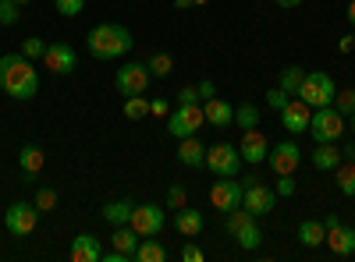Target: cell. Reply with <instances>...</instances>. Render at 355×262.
<instances>
[{
    "label": "cell",
    "instance_id": "6da1fadb",
    "mask_svg": "<svg viewBox=\"0 0 355 262\" xmlns=\"http://www.w3.org/2000/svg\"><path fill=\"white\" fill-rule=\"evenodd\" d=\"M0 93H8L11 100H33L40 93L36 61H28L21 50L0 57Z\"/></svg>",
    "mask_w": 355,
    "mask_h": 262
},
{
    "label": "cell",
    "instance_id": "7a4b0ae2",
    "mask_svg": "<svg viewBox=\"0 0 355 262\" xmlns=\"http://www.w3.org/2000/svg\"><path fill=\"white\" fill-rule=\"evenodd\" d=\"M85 46L93 57H100V61H121V57L135 46L132 32L125 25H117V21H103L96 28H89V36H85Z\"/></svg>",
    "mask_w": 355,
    "mask_h": 262
},
{
    "label": "cell",
    "instance_id": "3957f363",
    "mask_svg": "<svg viewBox=\"0 0 355 262\" xmlns=\"http://www.w3.org/2000/svg\"><path fill=\"white\" fill-rule=\"evenodd\" d=\"M334 93H338V85H334V78H331L327 71H306L302 89H299V100H302L306 106L320 110V106H331V103H334Z\"/></svg>",
    "mask_w": 355,
    "mask_h": 262
},
{
    "label": "cell",
    "instance_id": "277c9868",
    "mask_svg": "<svg viewBox=\"0 0 355 262\" xmlns=\"http://www.w3.org/2000/svg\"><path fill=\"white\" fill-rule=\"evenodd\" d=\"M206 170L217 174V178H239V170H242L239 145H231V142L210 145V149H206Z\"/></svg>",
    "mask_w": 355,
    "mask_h": 262
},
{
    "label": "cell",
    "instance_id": "5b68a950",
    "mask_svg": "<svg viewBox=\"0 0 355 262\" xmlns=\"http://www.w3.org/2000/svg\"><path fill=\"white\" fill-rule=\"evenodd\" d=\"M202 124H206V113L199 103H178V110L167 113V135H174V138H189Z\"/></svg>",
    "mask_w": 355,
    "mask_h": 262
},
{
    "label": "cell",
    "instance_id": "8992f818",
    "mask_svg": "<svg viewBox=\"0 0 355 262\" xmlns=\"http://www.w3.org/2000/svg\"><path fill=\"white\" fill-rule=\"evenodd\" d=\"M242 188H245L242 206H245L252 216H266V213H274V206H277V191H274V188H266V185L256 178V174L242 178Z\"/></svg>",
    "mask_w": 355,
    "mask_h": 262
},
{
    "label": "cell",
    "instance_id": "52a82bcc",
    "mask_svg": "<svg viewBox=\"0 0 355 262\" xmlns=\"http://www.w3.org/2000/svg\"><path fill=\"white\" fill-rule=\"evenodd\" d=\"M309 135H313V142H338L345 135V118L334 106H320L309 118Z\"/></svg>",
    "mask_w": 355,
    "mask_h": 262
},
{
    "label": "cell",
    "instance_id": "ba28073f",
    "mask_svg": "<svg viewBox=\"0 0 355 262\" xmlns=\"http://www.w3.org/2000/svg\"><path fill=\"white\" fill-rule=\"evenodd\" d=\"M40 223V209L33 206V202H11L8 213H4V227L11 230L15 238H28Z\"/></svg>",
    "mask_w": 355,
    "mask_h": 262
},
{
    "label": "cell",
    "instance_id": "9c48e42d",
    "mask_svg": "<svg viewBox=\"0 0 355 262\" xmlns=\"http://www.w3.org/2000/svg\"><path fill=\"white\" fill-rule=\"evenodd\" d=\"M164 206H153V202H142V206H135L132 209V220H128V227L135 230L139 238H157L160 230H164Z\"/></svg>",
    "mask_w": 355,
    "mask_h": 262
},
{
    "label": "cell",
    "instance_id": "30bf717a",
    "mask_svg": "<svg viewBox=\"0 0 355 262\" xmlns=\"http://www.w3.org/2000/svg\"><path fill=\"white\" fill-rule=\"evenodd\" d=\"M150 68L146 64H125V68H117V75H114V85H117V93L121 96H142L146 89H150Z\"/></svg>",
    "mask_w": 355,
    "mask_h": 262
},
{
    "label": "cell",
    "instance_id": "8fae6325",
    "mask_svg": "<svg viewBox=\"0 0 355 262\" xmlns=\"http://www.w3.org/2000/svg\"><path fill=\"white\" fill-rule=\"evenodd\" d=\"M242 198H245V188L239 178H220L214 188H210V202H214V209H220L224 216L231 209H239L242 206Z\"/></svg>",
    "mask_w": 355,
    "mask_h": 262
},
{
    "label": "cell",
    "instance_id": "7c38bea8",
    "mask_svg": "<svg viewBox=\"0 0 355 262\" xmlns=\"http://www.w3.org/2000/svg\"><path fill=\"white\" fill-rule=\"evenodd\" d=\"M266 163L274 167L277 178H281V174H295V170H299V163H302V149H299L291 138H288V142H277V145H270V156H266Z\"/></svg>",
    "mask_w": 355,
    "mask_h": 262
},
{
    "label": "cell",
    "instance_id": "4fadbf2b",
    "mask_svg": "<svg viewBox=\"0 0 355 262\" xmlns=\"http://www.w3.org/2000/svg\"><path fill=\"white\" fill-rule=\"evenodd\" d=\"M277 113H281V128H284V131H291V135H302V131H309L313 106H306L302 100H288Z\"/></svg>",
    "mask_w": 355,
    "mask_h": 262
},
{
    "label": "cell",
    "instance_id": "5bb4252c",
    "mask_svg": "<svg viewBox=\"0 0 355 262\" xmlns=\"http://www.w3.org/2000/svg\"><path fill=\"white\" fill-rule=\"evenodd\" d=\"M78 64V57L68 43H46V53H43V68H50L53 75H71Z\"/></svg>",
    "mask_w": 355,
    "mask_h": 262
},
{
    "label": "cell",
    "instance_id": "9a60e30c",
    "mask_svg": "<svg viewBox=\"0 0 355 262\" xmlns=\"http://www.w3.org/2000/svg\"><path fill=\"white\" fill-rule=\"evenodd\" d=\"M239 153H242V163H263L266 156H270V142H266V135L259 128H249L242 131V142H239Z\"/></svg>",
    "mask_w": 355,
    "mask_h": 262
},
{
    "label": "cell",
    "instance_id": "2e32d148",
    "mask_svg": "<svg viewBox=\"0 0 355 262\" xmlns=\"http://www.w3.org/2000/svg\"><path fill=\"white\" fill-rule=\"evenodd\" d=\"M323 245H327L334 255H355V227H345V223H338V227H331L327 230V238H323Z\"/></svg>",
    "mask_w": 355,
    "mask_h": 262
},
{
    "label": "cell",
    "instance_id": "e0dca14e",
    "mask_svg": "<svg viewBox=\"0 0 355 262\" xmlns=\"http://www.w3.org/2000/svg\"><path fill=\"white\" fill-rule=\"evenodd\" d=\"M202 113H206V124H214V128H231L234 124V106L227 100H220V96L206 100Z\"/></svg>",
    "mask_w": 355,
    "mask_h": 262
},
{
    "label": "cell",
    "instance_id": "ac0fdd59",
    "mask_svg": "<svg viewBox=\"0 0 355 262\" xmlns=\"http://www.w3.org/2000/svg\"><path fill=\"white\" fill-rule=\"evenodd\" d=\"M202 227H206V220H202L199 209L182 206V209L174 213V230H178L182 238H199V234H202Z\"/></svg>",
    "mask_w": 355,
    "mask_h": 262
},
{
    "label": "cell",
    "instance_id": "d6986e66",
    "mask_svg": "<svg viewBox=\"0 0 355 262\" xmlns=\"http://www.w3.org/2000/svg\"><path fill=\"white\" fill-rule=\"evenodd\" d=\"M178 163H185V167H206V145L196 135L178 138Z\"/></svg>",
    "mask_w": 355,
    "mask_h": 262
},
{
    "label": "cell",
    "instance_id": "ffe728a7",
    "mask_svg": "<svg viewBox=\"0 0 355 262\" xmlns=\"http://www.w3.org/2000/svg\"><path fill=\"white\" fill-rule=\"evenodd\" d=\"M103 252H100V241L93 234H78L71 238V248H68V259L71 262H96Z\"/></svg>",
    "mask_w": 355,
    "mask_h": 262
},
{
    "label": "cell",
    "instance_id": "44dd1931",
    "mask_svg": "<svg viewBox=\"0 0 355 262\" xmlns=\"http://www.w3.org/2000/svg\"><path fill=\"white\" fill-rule=\"evenodd\" d=\"M43 163H46V156H43L40 145H21V153H18V167H21V174H25L28 181H36V174L43 170Z\"/></svg>",
    "mask_w": 355,
    "mask_h": 262
},
{
    "label": "cell",
    "instance_id": "7402d4cb",
    "mask_svg": "<svg viewBox=\"0 0 355 262\" xmlns=\"http://www.w3.org/2000/svg\"><path fill=\"white\" fill-rule=\"evenodd\" d=\"M341 149H334V142H316V149H313V167L316 170H334L341 163Z\"/></svg>",
    "mask_w": 355,
    "mask_h": 262
},
{
    "label": "cell",
    "instance_id": "603a6c76",
    "mask_svg": "<svg viewBox=\"0 0 355 262\" xmlns=\"http://www.w3.org/2000/svg\"><path fill=\"white\" fill-rule=\"evenodd\" d=\"M132 209H135V202L121 198V202H107L100 213H103V220H107L110 227H125V223L132 220Z\"/></svg>",
    "mask_w": 355,
    "mask_h": 262
},
{
    "label": "cell",
    "instance_id": "cb8c5ba5",
    "mask_svg": "<svg viewBox=\"0 0 355 262\" xmlns=\"http://www.w3.org/2000/svg\"><path fill=\"white\" fill-rule=\"evenodd\" d=\"M323 238H327V227H323V220H302L299 223V241L306 248H320Z\"/></svg>",
    "mask_w": 355,
    "mask_h": 262
},
{
    "label": "cell",
    "instance_id": "d4e9b609",
    "mask_svg": "<svg viewBox=\"0 0 355 262\" xmlns=\"http://www.w3.org/2000/svg\"><path fill=\"white\" fill-rule=\"evenodd\" d=\"M139 234H135V230L125 223V227H114V234H110V245L117 248V252H125V255H135V248H139Z\"/></svg>",
    "mask_w": 355,
    "mask_h": 262
},
{
    "label": "cell",
    "instance_id": "484cf974",
    "mask_svg": "<svg viewBox=\"0 0 355 262\" xmlns=\"http://www.w3.org/2000/svg\"><path fill=\"white\" fill-rule=\"evenodd\" d=\"M132 259H139V262H167V248H164V245H157L153 238H142Z\"/></svg>",
    "mask_w": 355,
    "mask_h": 262
},
{
    "label": "cell",
    "instance_id": "4316f807",
    "mask_svg": "<svg viewBox=\"0 0 355 262\" xmlns=\"http://www.w3.org/2000/svg\"><path fill=\"white\" fill-rule=\"evenodd\" d=\"M302 78H306V71H302L299 64H291V68H284V71H281V78H277V89H284L288 96H299V89H302Z\"/></svg>",
    "mask_w": 355,
    "mask_h": 262
},
{
    "label": "cell",
    "instance_id": "83f0119b",
    "mask_svg": "<svg viewBox=\"0 0 355 262\" xmlns=\"http://www.w3.org/2000/svg\"><path fill=\"white\" fill-rule=\"evenodd\" d=\"M234 241H239V245H242L245 252H256V248L263 245V227H259V223L252 220L249 227H242L239 234H234Z\"/></svg>",
    "mask_w": 355,
    "mask_h": 262
},
{
    "label": "cell",
    "instance_id": "f1b7e54d",
    "mask_svg": "<svg viewBox=\"0 0 355 262\" xmlns=\"http://www.w3.org/2000/svg\"><path fill=\"white\" fill-rule=\"evenodd\" d=\"M334 174H338L341 195H355V163H352V160H341V163L334 167Z\"/></svg>",
    "mask_w": 355,
    "mask_h": 262
},
{
    "label": "cell",
    "instance_id": "f546056e",
    "mask_svg": "<svg viewBox=\"0 0 355 262\" xmlns=\"http://www.w3.org/2000/svg\"><path fill=\"white\" fill-rule=\"evenodd\" d=\"M252 220H256V216H252V213H249L245 206H239V209H231V213H227V220H224V227H227V234L234 238V234H239V230H242V227H249Z\"/></svg>",
    "mask_w": 355,
    "mask_h": 262
},
{
    "label": "cell",
    "instance_id": "4dcf8cb0",
    "mask_svg": "<svg viewBox=\"0 0 355 262\" xmlns=\"http://www.w3.org/2000/svg\"><path fill=\"white\" fill-rule=\"evenodd\" d=\"M146 68H150V75H153V78H167V75L174 71V61H171V53H164V50H160V53H153L150 61H146Z\"/></svg>",
    "mask_w": 355,
    "mask_h": 262
},
{
    "label": "cell",
    "instance_id": "1f68e13d",
    "mask_svg": "<svg viewBox=\"0 0 355 262\" xmlns=\"http://www.w3.org/2000/svg\"><path fill=\"white\" fill-rule=\"evenodd\" d=\"M338 113H341V118L348 121L352 118V113H355V89H338L334 93V103H331Z\"/></svg>",
    "mask_w": 355,
    "mask_h": 262
},
{
    "label": "cell",
    "instance_id": "d6a6232c",
    "mask_svg": "<svg viewBox=\"0 0 355 262\" xmlns=\"http://www.w3.org/2000/svg\"><path fill=\"white\" fill-rule=\"evenodd\" d=\"M125 118H128V121H142V118H150V100H142V96H128V100H125Z\"/></svg>",
    "mask_w": 355,
    "mask_h": 262
},
{
    "label": "cell",
    "instance_id": "836d02e7",
    "mask_svg": "<svg viewBox=\"0 0 355 262\" xmlns=\"http://www.w3.org/2000/svg\"><path fill=\"white\" fill-rule=\"evenodd\" d=\"M234 124H239L242 131H249V128H256V124H259V110H256L252 103H242L239 110H234Z\"/></svg>",
    "mask_w": 355,
    "mask_h": 262
},
{
    "label": "cell",
    "instance_id": "e575fe53",
    "mask_svg": "<svg viewBox=\"0 0 355 262\" xmlns=\"http://www.w3.org/2000/svg\"><path fill=\"white\" fill-rule=\"evenodd\" d=\"M21 53L28 57V61H43V53H46V39H40V36H28V39L21 43Z\"/></svg>",
    "mask_w": 355,
    "mask_h": 262
},
{
    "label": "cell",
    "instance_id": "d590c367",
    "mask_svg": "<svg viewBox=\"0 0 355 262\" xmlns=\"http://www.w3.org/2000/svg\"><path fill=\"white\" fill-rule=\"evenodd\" d=\"M182 206H189V191H185L182 185H171V188H167V206H164V209H174V213H178Z\"/></svg>",
    "mask_w": 355,
    "mask_h": 262
},
{
    "label": "cell",
    "instance_id": "8d00e7d4",
    "mask_svg": "<svg viewBox=\"0 0 355 262\" xmlns=\"http://www.w3.org/2000/svg\"><path fill=\"white\" fill-rule=\"evenodd\" d=\"M21 4H15V0H0V25H15L18 18H21V11H18Z\"/></svg>",
    "mask_w": 355,
    "mask_h": 262
},
{
    "label": "cell",
    "instance_id": "74e56055",
    "mask_svg": "<svg viewBox=\"0 0 355 262\" xmlns=\"http://www.w3.org/2000/svg\"><path fill=\"white\" fill-rule=\"evenodd\" d=\"M33 206H36L40 213H50V209L57 206V191H53V188H40V191H36V202H33Z\"/></svg>",
    "mask_w": 355,
    "mask_h": 262
},
{
    "label": "cell",
    "instance_id": "f35d334b",
    "mask_svg": "<svg viewBox=\"0 0 355 262\" xmlns=\"http://www.w3.org/2000/svg\"><path fill=\"white\" fill-rule=\"evenodd\" d=\"M53 4H57V11H61L64 18H78L85 11V0H53Z\"/></svg>",
    "mask_w": 355,
    "mask_h": 262
},
{
    "label": "cell",
    "instance_id": "ab89813d",
    "mask_svg": "<svg viewBox=\"0 0 355 262\" xmlns=\"http://www.w3.org/2000/svg\"><path fill=\"white\" fill-rule=\"evenodd\" d=\"M277 195H295V174H281V181L274 188Z\"/></svg>",
    "mask_w": 355,
    "mask_h": 262
},
{
    "label": "cell",
    "instance_id": "60d3db41",
    "mask_svg": "<svg viewBox=\"0 0 355 262\" xmlns=\"http://www.w3.org/2000/svg\"><path fill=\"white\" fill-rule=\"evenodd\" d=\"M288 100H291V96H288L284 89H270V93H266V103H270L274 110H281V106H284Z\"/></svg>",
    "mask_w": 355,
    "mask_h": 262
},
{
    "label": "cell",
    "instance_id": "b9f144b4",
    "mask_svg": "<svg viewBox=\"0 0 355 262\" xmlns=\"http://www.w3.org/2000/svg\"><path fill=\"white\" fill-rule=\"evenodd\" d=\"M182 259H185V262H202L206 255H202V248H199V245H192V241H189V245L182 248Z\"/></svg>",
    "mask_w": 355,
    "mask_h": 262
},
{
    "label": "cell",
    "instance_id": "7bdbcfd3",
    "mask_svg": "<svg viewBox=\"0 0 355 262\" xmlns=\"http://www.w3.org/2000/svg\"><path fill=\"white\" fill-rule=\"evenodd\" d=\"M150 113H153V118H164V121H167V113H171L167 100H153V103H150Z\"/></svg>",
    "mask_w": 355,
    "mask_h": 262
},
{
    "label": "cell",
    "instance_id": "ee69618b",
    "mask_svg": "<svg viewBox=\"0 0 355 262\" xmlns=\"http://www.w3.org/2000/svg\"><path fill=\"white\" fill-rule=\"evenodd\" d=\"M196 89H199V100H210V96H214V93H217V85H214V82H210V78H202V82H199V85H196Z\"/></svg>",
    "mask_w": 355,
    "mask_h": 262
},
{
    "label": "cell",
    "instance_id": "f6af8a7d",
    "mask_svg": "<svg viewBox=\"0 0 355 262\" xmlns=\"http://www.w3.org/2000/svg\"><path fill=\"white\" fill-rule=\"evenodd\" d=\"M178 103H199V89H196V85L182 89V93H178Z\"/></svg>",
    "mask_w": 355,
    "mask_h": 262
},
{
    "label": "cell",
    "instance_id": "bcb514c9",
    "mask_svg": "<svg viewBox=\"0 0 355 262\" xmlns=\"http://www.w3.org/2000/svg\"><path fill=\"white\" fill-rule=\"evenodd\" d=\"M341 156H345V160H352V163H355V138H352V142H348V145H345V149H341Z\"/></svg>",
    "mask_w": 355,
    "mask_h": 262
},
{
    "label": "cell",
    "instance_id": "7dc6e473",
    "mask_svg": "<svg viewBox=\"0 0 355 262\" xmlns=\"http://www.w3.org/2000/svg\"><path fill=\"white\" fill-rule=\"evenodd\" d=\"M274 4H277V8H284V11H291V8H299L302 0H274Z\"/></svg>",
    "mask_w": 355,
    "mask_h": 262
},
{
    "label": "cell",
    "instance_id": "c3c4849f",
    "mask_svg": "<svg viewBox=\"0 0 355 262\" xmlns=\"http://www.w3.org/2000/svg\"><path fill=\"white\" fill-rule=\"evenodd\" d=\"M352 46H355V39H352V36H345V39L338 43V50H341V53H352Z\"/></svg>",
    "mask_w": 355,
    "mask_h": 262
},
{
    "label": "cell",
    "instance_id": "681fc988",
    "mask_svg": "<svg viewBox=\"0 0 355 262\" xmlns=\"http://www.w3.org/2000/svg\"><path fill=\"white\" fill-rule=\"evenodd\" d=\"M338 223H341V220H338L334 213H331V216H323V227H327V230H331V227H338Z\"/></svg>",
    "mask_w": 355,
    "mask_h": 262
},
{
    "label": "cell",
    "instance_id": "f907efd6",
    "mask_svg": "<svg viewBox=\"0 0 355 262\" xmlns=\"http://www.w3.org/2000/svg\"><path fill=\"white\" fill-rule=\"evenodd\" d=\"M348 25H355V0H348Z\"/></svg>",
    "mask_w": 355,
    "mask_h": 262
},
{
    "label": "cell",
    "instance_id": "816d5d0a",
    "mask_svg": "<svg viewBox=\"0 0 355 262\" xmlns=\"http://www.w3.org/2000/svg\"><path fill=\"white\" fill-rule=\"evenodd\" d=\"M348 128H352V135H355V113H352V118H348Z\"/></svg>",
    "mask_w": 355,
    "mask_h": 262
},
{
    "label": "cell",
    "instance_id": "f5cc1de1",
    "mask_svg": "<svg viewBox=\"0 0 355 262\" xmlns=\"http://www.w3.org/2000/svg\"><path fill=\"white\" fill-rule=\"evenodd\" d=\"M192 4H206V0H192Z\"/></svg>",
    "mask_w": 355,
    "mask_h": 262
},
{
    "label": "cell",
    "instance_id": "db71d44e",
    "mask_svg": "<svg viewBox=\"0 0 355 262\" xmlns=\"http://www.w3.org/2000/svg\"><path fill=\"white\" fill-rule=\"evenodd\" d=\"M15 4H28V0H15Z\"/></svg>",
    "mask_w": 355,
    "mask_h": 262
}]
</instances>
